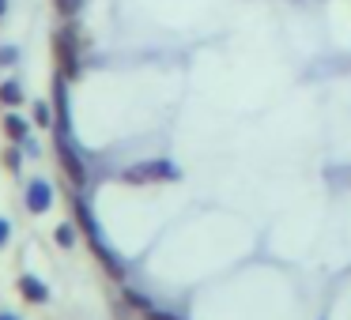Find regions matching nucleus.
I'll use <instances>...</instances> for the list:
<instances>
[{"instance_id": "obj_1", "label": "nucleus", "mask_w": 351, "mask_h": 320, "mask_svg": "<svg viewBox=\"0 0 351 320\" xmlns=\"http://www.w3.org/2000/svg\"><path fill=\"white\" fill-rule=\"evenodd\" d=\"M72 211H76V222L84 226L87 241H91V249H95V256L102 260V267H106V271L114 275V279H121L125 267H121V260H117L114 252L106 249V241H102V234H99V226H95V219H91V211H87V204H80V200H76V207H72Z\"/></svg>"}, {"instance_id": "obj_2", "label": "nucleus", "mask_w": 351, "mask_h": 320, "mask_svg": "<svg viewBox=\"0 0 351 320\" xmlns=\"http://www.w3.org/2000/svg\"><path fill=\"white\" fill-rule=\"evenodd\" d=\"M178 166L167 159H152V162H136V166L125 170V181L129 185H152V181H174Z\"/></svg>"}, {"instance_id": "obj_3", "label": "nucleus", "mask_w": 351, "mask_h": 320, "mask_svg": "<svg viewBox=\"0 0 351 320\" xmlns=\"http://www.w3.org/2000/svg\"><path fill=\"white\" fill-rule=\"evenodd\" d=\"M53 57H57V76L80 79V57H76V38H72V31L53 34Z\"/></svg>"}, {"instance_id": "obj_4", "label": "nucleus", "mask_w": 351, "mask_h": 320, "mask_svg": "<svg viewBox=\"0 0 351 320\" xmlns=\"http://www.w3.org/2000/svg\"><path fill=\"white\" fill-rule=\"evenodd\" d=\"M57 159H61V166H64V174H69V181L76 185V189H84L87 170H84V162H80L76 147H72L69 132H61V129H57Z\"/></svg>"}, {"instance_id": "obj_5", "label": "nucleus", "mask_w": 351, "mask_h": 320, "mask_svg": "<svg viewBox=\"0 0 351 320\" xmlns=\"http://www.w3.org/2000/svg\"><path fill=\"white\" fill-rule=\"evenodd\" d=\"M49 204H53V189H49V181H31L27 185V211L42 215V211H49Z\"/></svg>"}, {"instance_id": "obj_6", "label": "nucleus", "mask_w": 351, "mask_h": 320, "mask_svg": "<svg viewBox=\"0 0 351 320\" xmlns=\"http://www.w3.org/2000/svg\"><path fill=\"white\" fill-rule=\"evenodd\" d=\"M53 106H57V129L69 132V91H64V76H57V83H53Z\"/></svg>"}, {"instance_id": "obj_7", "label": "nucleus", "mask_w": 351, "mask_h": 320, "mask_svg": "<svg viewBox=\"0 0 351 320\" xmlns=\"http://www.w3.org/2000/svg\"><path fill=\"white\" fill-rule=\"evenodd\" d=\"M19 290H23V297H27V302H34V305L49 302V290L42 286V282L34 279V275H23V279H19Z\"/></svg>"}, {"instance_id": "obj_8", "label": "nucleus", "mask_w": 351, "mask_h": 320, "mask_svg": "<svg viewBox=\"0 0 351 320\" xmlns=\"http://www.w3.org/2000/svg\"><path fill=\"white\" fill-rule=\"evenodd\" d=\"M4 136L16 139V144H23V139H27V121H23V117H16V114H8V117H4Z\"/></svg>"}, {"instance_id": "obj_9", "label": "nucleus", "mask_w": 351, "mask_h": 320, "mask_svg": "<svg viewBox=\"0 0 351 320\" xmlns=\"http://www.w3.org/2000/svg\"><path fill=\"white\" fill-rule=\"evenodd\" d=\"M0 102H4V106H19V102H23V87H19L16 79H4V83H0Z\"/></svg>"}, {"instance_id": "obj_10", "label": "nucleus", "mask_w": 351, "mask_h": 320, "mask_svg": "<svg viewBox=\"0 0 351 320\" xmlns=\"http://www.w3.org/2000/svg\"><path fill=\"white\" fill-rule=\"evenodd\" d=\"M53 8L61 12V16H76V12L84 8V0H53Z\"/></svg>"}, {"instance_id": "obj_11", "label": "nucleus", "mask_w": 351, "mask_h": 320, "mask_svg": "<svg viewBox=\"0 0 351 320\" xmlns=\"http://www.w3.org/2000/svg\"><path fill=\"white\" fill-rule=\"evenodd\" d=\"M34 124H42V129H49V124H53V117H49V106H46V102H38V106H34Z\"/></svg>"}, {"instance_id": "obj_12", "label": "nucleus", "mask_w": 351, "mask_h": 320, "mask_svg": "<svg viewBox=\"0 0 351 320\" xmlns=\"http://www.w3.org/2000/svg\"><path fill=\"white\" fill-rule=\"evenodd\" d=\"M19 61V49L16 46H4L0 49V64H16Z\"/></svg>"}, {"instance_id": "obj_13", "label": "nucleus", "mask_w": 351, "mask_h": 320, "mask_svg": "<svg viewBox=\"0 0 351 320\" xmlns=\"http://www.w3.org/2000/svg\"><path fill=\"white\" fill-rule=\"evenodd\" d=\"M57 241H61L64 249H69V245H76V234H72V226H61V230H57Z\"/></svg>"}, {"instance_id": "obj_14", "label": "nucleus", "mask_w": 351, "mask_h": 320, "mask_svg": "<svg viewBox=\"0 0 351 320\" xmlns=\"http://www.w3.org/2000/svg\"><path fill=\"white\" fill-rule=\"evenodd\" d=\"M4 166H8V170H16V166H19V151H16V147H12L8 155H4Z\"/></svg>"}, {"instance_id": "obj_15", "label": "nucleus", "mask_w": 351, "mask_h": 320, "mask_svg": "<svg viewBox=\"0 0 351 320\" xmlns=\"http://www.w3.org/2000/svg\"><path fill=\"white\" fill-rule=\"evenodd\" d=\"M144 317H147V320H178V317H170V312H159V309H147Z\"/></svg>"}, {"instance_id": "obj_16", "label": "nucleus", "mask_w": 351, "mask_h": 320, "mask_svg": "<svg viewBox=\"0 0 351 320\" xmlns=\"http://www.w3.org/2000/svg\"><path fill=\"white\" fill-rule=\"evenodd\" d=\"M8 234H12V226H8V222H4V219H0V245L8 241Z\"/></svg>"}, {"instance_id": "obj_17", "label": "nucleus", "mask_w": 351, "mask_h": 320, "mask_svg": "<svg viewBox=\"0 0 351 320\" xmlns=\"http://www.w3.org/2000/svg\"><path fill=\"white\" fill-rule=\"evenodd\" d=\"M4 12H8V0H0V19H4Z\"/></svg>"}, {"instance_id": "obj_18", "label": "nucleus", "mask_w": 351, "mask_h": 320, "mask_svg": "<svg viewBox=\"0 0 351 320\" xmlns=\"http://www.w3.org/2000/svg\"><path fill=\"white\" fill-rule=\"evenodd\" d=\"M0 320H16V317H0Z\"/></svg>"}]
</instances>
